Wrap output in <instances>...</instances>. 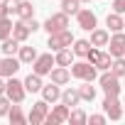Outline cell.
I'll return each mask as SVG.
<instances>
[{"label": "cell", "instance_id": "6da1fadb", "mask_svg": "<svg viewBox=\"0 0 125 125\" xmlns=\"http://www.w3.org/2000/svg\"><path fill=\"white\" fill-rule=\"evenodd\" d=\"M71 76L74 79H79V81H98V69H96V64H91V61L86 59V61H74L71 64Z\"/></svg>", "mask_w": 125, "mask_h": 125}, {"label": "cell", "instance_id": "7a4b0ae2", "mask_svg": "<svg viewBox=\"0 0 125 125\" xmlns=\"http://www.w3.org/2000/svg\"><path fill=\"white\" fill-rule=\"evenodd\" d=\"M98 86H101V91L105 96H120V91H123L120 88V76H115L110 69L98 76Z\"/></svg>", "mask_w": 125, "mask_h": 125}, {"label": "cell", "instance_id": "3957f363", "mask_svg": "<svg viewBox=\"0 0 125 125\" xmlns=\"http://www.w3.org/2000/svg\"><path fill=\"white\" fill-rule=\"evenodd\" d=\"M86 59L91 61V64H96V69H98V71H108V69H110V64H113V56H110L108 52H103L101 47H91V49H88V54H86Z\"/></svg>", "mask_w": 125, "mask_h": 125}, {"label": "cell", "instance_id": "277c9868", "mask_svg": "<svg viewBox=\"0 0 125 125\" xmlns=\"http://www.w3.org/2000/svg\"><path fill=\"white\" fill-rule=\"evenodd\" d=\"M42 30H47L49 34H54V32H61V30H69V15L61 10V12H54V15H49L44 22H42Z\"/></svg>", "mask_w": 125, "mask_h": 125}, {"label": "cell", "instance_id": "5b68a950", "mask_svg": "<svg viewBox=\"0 0 125 125\" xmlns=\"http://www.w3.org/2000/svg\"><path fill=\"white\" fill-rule=\"evenodd\" d=\"M71 44H74V34H71V30L54 32V34H49V39H47V47H49V52L66 49V47H71Z\"/></svg>", "mask_w": 125, "mask_h": 125}, {"label": "cell", "instance_id": "8992f818", "mask_svg": "<svg viewBox=\"0 0 125 125\" xmlns=\"http://www.w3.org/2000/svg\"><path fill=\"white\" fill-rule=\"evenodd\" d=\"M5 96H8L12 103H22V101H25V96H27L25 81H20V79L10 76V79H8V86H5Z\"/></svg>", "mask_w": 125, "mask_h": 125}, {"label": "cell", "instance_id": "52a82bcc", "mask_svg": "<svg viewBox=\"0 0 125 125\" xmlns=\"http://www.w3.org/2000/svg\"><path fill=\"white\" fill-rule=\"evenodd\" d=\"M103 113L110 118V120H120L125 115V103H120L118 96H105L103 98Z\"/></svg>", "mask_w": 125, "mask_h": 125}, {"label": "cell", "instance_id": "ba28073f", "mask_svg": "<svg viewBox=\"0 0 125 125\" xmlns=\"http://www.w3.org/2000/svg\"><path fill=\"white\" fill-rule=\"evenodd\" d=\"M56 66V59H54V54L49 52V54H39L34 61H32V71L34 74H39V76H49V71Z\"/></svg>", "mask_w": 125, "mask_h": 125}, {"label": "cell", "instance_id": "9c48e42d", "mask_svg": "<svg viewBox=\"0 0 125 125\" xmlns=\"http://www.w3.org/2000/svg\"><path fill=\"white\" fill-rule=\"evenodd\" d=\"M76 25H79L81 30L91 32V30H96V27H98V15H96L91 8H81V10L76 12Z\"/></svg>", "mask_w": 125, "mask_h": 125}, {"label": "cell", "instance_id": "30bf717a", "mask_svg": "<svg viewBox=\"0 0 125 125\" xmlns=\"http://www.w3.org/2000/svg\"><path fill=\"white\" fill-rule=\"evenodd\" d=\"M69 113H71V108L66 105V103H59V105H54L49 113H47V118H44V123L47 125H59V123H69Z\"/></svg>", "mask_w": 125, "mask_h": 125}, {"label": "cell", "instance_id": "8fae6325", "mask_svg": "<svg viewBox=\"0 0 125 125\" xmlns=\"http://www.w3.org/2000/svg\"><path fill=\"white\" fill-rule=\"evenodd\" d=\"M20 66H22V61H20V56H3L0 59V76L3 79H10V76H15L17 71H20Z\"/></svg>", "mask_w": 125, "mask_h": 125}, {"label": "cell", "instance_id": "7c38bea8", "mask_svg": "<svg viewBox=\"0 0 125 125\" xmlns=\"http://www.w3.org/2000/svg\"><path fill=\"white\" fill-rule=\"evenodd\" d=\"M47 113H49V103L42 98V101L32 103V110H30L27 120H30L32 125H42V123H44V118H47Z\"/></svg>", "mask_w": 125, "mask_h": 125}, {"label": "cell", "instance_id": "4fadbf2b", "mask_svg": "<svg viewBox=\"0 0 125 125\" xmlns=\"http://www.w3.org/2000/svg\"><path fill=\"white\" fill-rule=\"evenodd\" d=\"M108 54H110L113 59H115V56H125V30H123V32H113V34H110Z\"/></svg>", "mask_w": 125, "mask_h": 125}, {"label": "cell", "instance_id": "5bb4252c", "mask_svg": "<svg viewBox=\"0 0 125 125\" xmlns=\"http://www.w3.org/2000/svg\"><path fill=\"white\" fill-rule=\"evenodd\" d=\"M49 79L54 81V83H59V86H66L69 81H71V69L69 66H54L52 71H49Z\"/></svg>", "mask_w": 125, "mask_h": 125}, {"label": "cell", "instance_id": "9a60e30c", "mask_svg": "<svg viewBox=\"0 0 125 125\" xmlns=\"http://www.w3.org/2000/svg\"><path fill=\"white\" fill-rule=\"evenodd\" d=\"M39 93H42V98H44L47 103H56V101H61V86L54 83V81H52V83H44Z\"/></svg>", "mask_w": 125, "mask_h": 125}, {"label": "cell", "instance_id": "2e32d148", "mask_svg": "<svg viewBox=\"0 0 125 125\" xmlns=\"http://www.w3.org/2000/svg\"><path fill=\"white\" fill-rule=\"evenodd\" d=\"M30 34H32V30H30V25H27V20H17L15 22V27H12V37L17 39V42H27L30 39Z\"/></svg>", "mask_w": 125, "mask_h": 125}, {"label": "cell", "instance_id": "e0dca14e", "mask_svg": "<svg viewBox=\"0 0 125 125\" xmlns=\"http://www.w3.org/2000/svg\"><path fill=\"white\" fill-rule=\"evenodd\" d=\"M108 42H110V30H103V27L91 30V44L93 47H108Z\"/></svg>", "mask_w": 125, "mask_h": 125}, {"label": "cell", "instance_id": "ac0fdd59", "mask_svg": "<svg viewBox=\"0 0 125 125\" xmlns=\"http://www.w3.org/2000/svg\"><path fill=\"white\" fill-rule=\"evenodd\" d=\"M61 103H66L69 108H76L81 103V93H79V86L76 88H64L61 91Z\"/></svg>", "mask_w": 125, "mask_h": 125}, {"label": "cell", "instance_id": "d6986e66", "mask_svg": "<svg viewBox=\"0 0 125 125\" xmlns=\"http://www.w3.org/2000/svg\"><path fill=\"white\" fill-rule=\"evenodd\" d=\"M105 27H108L110 32H123V30H125V20H123V15H120V12H108V17H105Z\"/></svg>", "mask_w": 125, "mask_h": 125}, {"label": "cell", "instance_id": "ffe728a7", "mask_svg": "<svg viewBox=\"0 0 125 125\" xmlns=\"http://www.w3.org/2000/svg\"><path fill=\"white\" fill-rule=\"evenodd\" d=\"M74 56H76V54H74L71 47L54 52V59H56V64H59V66H71V64H74Z\"/></svg>", "mask_w": 125, "mask_h": 125}, {"label": "cell", "instance_id": "44dd1931", "mask_svg": "<svg viewBox=\"0 0 125 125\" xmlns=\"http://www.w3.org/2000/svg\"><path fill=\"white\" fill-rule=\"evenodd\" d=\"M22 81H25L27 93H39V91H42V86H44V83H42V76H39V74H34V71H32L30 76H25Z\"/></svg>", "mask_w": 125, "mask_h": 125}, {"label": "cell", "instance_id": "7402d4cb", "mask_svg": "<svg viewBox=\"0 0 125 125\" xmlns=\"http://www.w3.org/2000/svg\"><path fill=\"white\" fill-rule=\"evenodd\" d=\"M8 120H10L12 125H22V123H30V120H27V115L22 113L20 103H12V105H10V113H8Z\"/></svg>", "mask_w": 125, "mask_h": 125}, {"label": "cell", "instance_id": "603a6c76", "mask_svg": "<svg viewBox=\"0 0 125 125\" xmlns=\"http://www.w3.org/2000/svg\"><path fill=\"white\" fill-rule=\"evenodd\" d=\"M20 47H22V42H17L15 37H8V39L0 42V49H3V54H8V56H15L20 52Z\"/></svg>", "mask_w": 125, "mask_h": 125}, {"label": "cell", "instance_id": "cb8c5ba5", "mask_svg": "<svg viewBox=\"0 0 125 125\" xmlns=\"http://www.w3.org/2000/svg\"><path fill=\"white\" fill-rule=\"evenodd\" d=\"M79 93H81V101H86V103H93V98H96V86H91V81H81V86H79Z\"/></svg>", "mask_w": 125, "mask_h": 125}, {"label": "cell", "instance_id": "d4e9b609", "mask_svg": "<svg viewBox=\"0 0 125 125\" xmlns=\"http://www.w3.org/2000/svg\"><path fill=\"white\" fill-rule=\"evenodd\" d=\"M15 15L20 20H30V17H34V5L30 3V0H20V8H17Z\"/></svg>", "mask_w": 125, "mask_h": 125}, {"label": "cell", "instance_id": "484cf974", "mask_svg": "<svg viewBox=\"0 0 125 125\" xmlns=\"http://www.w3.org/2000/svg\"><path fill=\"white\" fill-rule=\"evenodd\" d=\"M17 56H20L22 64H32V61H34L39 54H37V49H34V47H25V44H22V47H20V52H17Z\"/></svg>", "mask_w": 125, "mask_h": 125}, {"label": "cell", "instance_id": "4316f807", "mask_svg": "<svg viewBox=\"0 0 125 125\" xmlns=\"http://www.w3.org/2000/svg\"><path fill=\"white\" fill-rule=\"evenodd\" d=\"M93 44H91V39H74V44H71V49H74V54L76 56H83L86 59V54H88V49H91Z\"/></svg>", "mask_w": 125, "mask_h": 125}, {"label": "cell", "instance_id": "83f0119b", "mask_svg": "<svg viewBox=\"0 0 125 125\" xmlns=\"http://www.w3.org/2000/svg\"><path fill=\"white\" fill-rule=\"evenodd\" d=\"M69 123H71V125H83V123H88L86 110H81L79 105H76V108H71V113H69Z\"/></svg>", "mask_w": 125, "mask_h": 125}, {"label": "cell", "instance_id": "f1b7e54d", "mask_svg": "<svg viewBox=\"0 0 125 125\" xmlns=\"http://www.w3.org/2000/svg\"><path fill=\"white\" fill-rule=\"evenodd\" d=\"M12 27H15V22L10 17H0V42L12 37Z\"/></svg>", "mask_w": 125, "mask_h": 125}, {"label": "cell", "instance_id": "f546056e", "mask_svg": "<svg viewBox=\"0 0 125 125\" xmlns=\"http://www.w3.org/2000/svg\"><path fill=\"white\" fill-rule=\"evenodd\" d=\"M61 10L66 15H76L81 10V0H61Z\"/></svg>", "mask_w": 125, "mask_h": 125}, {"label": "cell", "instance_id": "4dcf8cb0", "mask_svg": "<svg viewBox=\"0 0 125 125\" xmlns=\"http://www.w3.org/2000/svg\"><path fill=\"white\" fill-rule=\"evenodd\" d=\"M110 71L115 74V76H125V56H115L113 59V64H110Z\"/></svg>", "mask_w": 125, "mask_h": 125}, {"label": "cell", "instance_id": "1f68e13d", "mask_svg": "<svg viewBox=\"0 0 125 125\" xmlns=\"http://www.w3.org/2000/svg\"><path fill=\"white\" fill-rule=\"evenodd\" d=\"M10 105H12V101H10L8 96H0V118L10 113Z\"/></svg>", "mask_w": 125, "mask_h": 125}, {"label": "cell", "instance_id": "d6a6232c", "mask_svg": "<svg viewBox=\"0 0 125 125\" xmlns=\"http://www.w3.org/2000/svg\"><path fill=\"white\" fill-rule=\"evenodd\" d=\"M108 120V115L105 113H96V115H88V123H93V125H103Z\"/></svg>", "mask_w": 125, "mask_h": 125}, {"label": "cell", "instance_id": "836d02e7", "mask_svg": "<svg viewBox=\"0 0 125 125\" xmlns=\"http://www.w3.org/2000/svg\"><path fill=\"white\" fill-rule=\"evenodd\" d=\"M113 12L125 15V0H113Z\"/></svg>", "mask_w": 125, "mask_h": 125}, {"label": "cell", "instance_id": "e575fe53", "mask_svg": "<svg viewBox=\"0 0 125 125\" xmlns=\"http://www.w3.org/2000/svg\"><path fill=\"white\" fill-rule=\"evenodd\" d=\"M5 5H8V10H10V12H17V8H20V0H5Z\"/></svg>", "mask_w": 125, "mask_h": 125}, {"label": "cell", "instance_id": "d590c367", "mask_svg": "<svg viewBox=\"0 0 125 125\" xmlns=\"http://www.w3.org/2000/svg\"><path fill=\"white\" fill-rule=\"evenodd\" d=\"M27 25H30V30H32V32H37V30H42V25H39V22H37L34 17H30V20H27Z\"/></svg>", "mask_w": 125, "mask_h": 125}, {"label": "cell", "instance_id": "8d00e7d4", "mask_svg": "<svg viewBox=\"0 0 125 125\" xmlns=\"http://www.w3.org/2000/svg\"><path fill=\"white\" fill-rule=\"evenodd\" d=\"M0 17H10V10L5 5V0H0Z\"/></svg>", "mask_w": 125, "mask_h": 125}, {"label": "cell", "instance_id": "74e56055", "mask_svg": "<svg viewBox=\"0 0 125 125\" xmlns=\"http://www.w3.org/2000/svg\"><path fill=\"white\" fill-rule=\"evenodd\" d=\"M5 86H8V81L0 76V96H5Z\"/></svg>", "mask_w": 125, "mask_h": 125}, {"label": "cell", "instance_id": "f35d334b", "mask_svg": "<svg viewBox=\"0 0 125 125\" xmlns=\"http://www.w3.org/2000/svg\"><path fill=\"white\" fill-rule=\"evenodd\" d=\"M81 3H91V0H81Z\"/></svg>", "mask_w": 125, "mask_h": 125}, {"label": "cell", "instance_id": "ab89813d", "mask_svg": "<svg viewBox=\"0 0 125 125\" xmlns=\"http://www.w3.org/2000/svg\"><path fill=\"white\" fill-rule=\"evenodd\" d=\"M123 103H125V93H123Z\"/></svg>", "mask_w": 125, "mask_h": 125}]
</instances>
